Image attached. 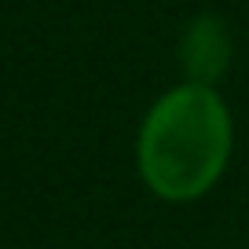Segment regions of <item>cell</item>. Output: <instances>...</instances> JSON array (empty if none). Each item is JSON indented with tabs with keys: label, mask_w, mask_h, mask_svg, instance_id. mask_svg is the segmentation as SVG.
I'll return each instance as SVG.
<instances>
[{
	"label": "cell",
	"mask_w": 249,
	"mask_h": 249,
	"mask_svg": "<svg viewBox=\"0 0 249 249\" xmlns=\"http://www.w3.org/2000/svg\"><path fill=\"white\" fill-rule=\"evenodd\" d=\"M231 154V117L213 88L183 85L143 121L140 169L150 191L169 202L198 198L216 183Z\"/></svg>",
	"instance_id": "1"
},
{
	"label": "cell",
	"mask_w": 249,
	"mask_h": 249,
	"mask_svg": "<svg viewBox=\"0 0 249 249\" xmlns=\"http://www.w3.org/2000/svg\"><path fill=\"white\" fill-rule=\"evenodd\" d=\"M227 59H231V40H227L224 22L213 15L195 18L183 37V66L191 73V85L209 88L227 70Z\"/></svg>",
	"instance_id": "2"
}]
</instances>
